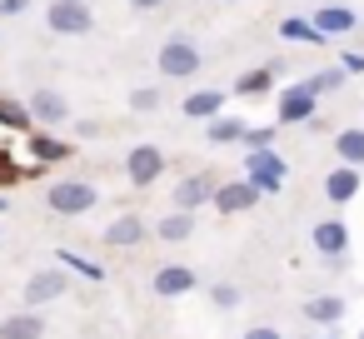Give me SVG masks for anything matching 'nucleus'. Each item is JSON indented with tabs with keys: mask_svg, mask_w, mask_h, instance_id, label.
Returning a JSON list of instances; mask_svg holds the SVG:
<instances>
[{
	"mask_svg": "<svg viewBox=\"0 0 364 339\" xmlns=\"http://www.w3.org/2000/svg\"><path fill=\"white\" fill-rule=\"evenodd\" d=\"M46 205H50L55 215H85V210L100 205V190H95L90 180H55V185L46 190Z\"/></svg>",
	"mask_w": 364,
	"mask_h": 339,
	"instance_id": "obj_1",
	"label": "nucleus"
},
{
	"mask_svg": "<svg viewBox=\"0 0 364 339\" xmlns=\"http://www.w3.org/2000/svg\"><path fill=\"white\" fill-rule=\"evenodd\" d=\"M46 26L55 36H90L95 31L90 0H50V6H46Z\"/></svg>",
	"mask_w": 364,
	"mask_h": 339,
	"instance_id": "obj_2",
	"label": "nucleus"
},
{
	"mask_svg": "<svg viewBox=\"0 0 364 339\" xmlns=\"http://www.w3.org/2000/svg\"><path fill=\"white\" fill-rule=\"evenodd\" d=\"M155 65H160V75H165V80H190V75L205 65V55H200V45H195V41H165V45H160V55H155Z\"/></svg>",
	"mask_w": 364,
	"mask_h": 339,
	"instance_id": "obj_3",
	"label": "nucleus"
},
{
	"mask_svg": "<svg viewBox=\"0 0 364 339\" xmlns=\"http://www.w3.org/2000/svg\"><path fill=\"white\" fill-rule=\"evenodd\" d=\"M245 175L255 180V190H259V195H279V190H284V175H289V165H284L269 145H259V150H250Z\"/></svg>",
	"mask_w": 364,
	"mask_h": 339,
	"instance_id": "obj_4",
	"label": "nucleus"
},
{
	"mask_svg": "<svg viewBox=\"0 0 364 339\" xmlns=\"http://www.w3.org/2000/svg\"><path fill=\"white\" fill-rule=\"evenodd\" d=\"M125 175H130L135 190H150V185L165 175V150H160V145H135V150L125 155Z\"/></svg>",
	"mask_w": 364,
	"mask_h": 339,
	"instance_id": "obj_5",
	"label": "nucleus"
},
{
	"mask_svg": "<svg viewBox=\"0 0 364 339\" xmlns=\"http://www.w3.org/2000/svg\"><path fill=\"white\" fill-rule=\"evenodd\" d=\"M255 200H259V190H255V180L245 175V180H225V185H215V210L220 215H245V210H255Z\"/></svg>",
	"mask_w": 364,
	"mask_h": 339,
	"instance_id": "obj_6",
	"label": "nucleus"
},
{
	"mask_svg": "<svg viewBox=\"0 0 364 339\" xmlns=\"http://www.w3.org/2000/svg\"><path fill=\"white\" fill-rule=\"evenodd\" d=\"M26 110H31L36 125H65V120H70V100H65L60 90H50V85H41V90L26 100Z\"/></svg>",
	"mask_w": 364,
	"mask_h": 339,
	"instance_id": "obj_7",
	"label": "nucleus"
},
{
	"mask_svg": "<svg viewBox=\"0 0 364 339\" xmlns=\"http://www.w3.org/2000/svg\"><path fill=\"white\" fill-rule=\"evenodd\" d=\"M314 249L339 269V259L349 254V225H344V220H319V225H314Z\"/></svg>",
	"mask_w": 364,
	"mask_h": 339,
	"instance_id": "obj_8",
	"label": "nucleus"
},
{
	"mask_svg": "<svg viewBox=\"0 0 364 339\" xmlns=\"http://www.w3.org/2000/svg\"><path fill=\"white\" fill-rule=\"evenodd\" d=\"M314 100H319V95H309L304 85H289V90H279L274 120H279V125H304V120H314Z\"/></svg>",
	"mask_w": 364,
	"mask_h": 339,
	"instance_id": "obj_9",
	"label": "nucleus"
},
{
	"mask_svg": "<svg viewBox=\"0 0 364 339\" xmlns=\"http://www.w3.org/2000/svg\"><path fill=\"white\" fill-rule=\"evenodd\" d=\"M70 289V279H65V269H41V274H31V284H26V304H55L60 294Z\"/></svg>",
	"mask_w": 364,
	"mask_h": 339,
	"instance_id": "obj_10",
	"label": "nucleus"
},
{
	"mask_svg": "<svg viewBox=\"0 0 364 339\" xmlns=\"http://www.w3.org/2000/svg\"><path fill=\"white\" fill-rule=\"evenodd\" d=\"M215 200V175H185L180 185H175V210H200V205H210Z\"/></svg>",
	"mask_w": 364,
	"mask_h": 339,
	"instance_id": "obj_11",
	"label": "nucleus"
},
{
	"mask_svg": "<svg viewBox=\"0 0 364 339\" xmlns=\"http://www.w3.org/2000/svg\"><path fill=\"white\" fill-rule=\"evenodd\" d=\"M195 289V269L190 264H160L155 269V294L160 299H180V294H190Z\"/></svg>",
	"mask_w": 364,
	"mask_h": 339,
	"instance_id": "obj_12",
	"label": "nucleus"
},
{
	"mask_svg": "<svg viewBox=\"0 0 364 339\" xmlns=\"http://www.w3.org/2000/svg\"><path fill=\"white\" fill-rule=\"evenodd\" d=\"M359 185H364L359 165H339V170H329V175H324V195H329L334 205H349V200L359 195Z\"/></svg>",
	"mask_w": 364,
	"mask_h": 339,
	"instance_id": "obj_13",
	"label": "nucleus"
},
{
	"mask_svg": "<svg viewBox=\"0 0 364 339\" xmlns=\"http://www.w3.org/2000/svg\"><path fill=\"white\" fill-rule=\"evenodd\" d=\"M150 235V225L140 220V215H120L115 225H105V244L110 249H130V244H140Z\"/></svg>",
	"mask_w": 364,
	"mask_h": 339,
	"instance_id": "obj_14",
	"label": "nucleus"
},
{
	"mask_svg": "<svg viewBox=\"0 0 364 339\" xmlns=\"http://www.w3.org/2000/svg\"><path fill=\"white\" fill-rule=\"evenodd\" d=\"M41 334H46V319L36 309H21V314L0 319V339H41Z\"/></svg>",
	"mask_w": 364,
	"mask_h": 339,
	"instance_id": "obj_15",
	"label": "nucleus"
},
{
	"mask_svg": "<svg viewBox=\"0 0 364 339\" xmlns=\"http://www.w3.org/2000/svg\"><path fill=\"white\" fill-rule=\"evenodd\" d=\"M180 110H185L190 120H215V115L225 110V90H190V95L180 100Z\"/></svg>",
	"mask_w": 364,
	"mask_h": 339,
	"instance_id": "obj_16",
	"label": "nucleus"
},
{
	"mask_svg": "<svg viewBox=\"0 0 364 339\" xmlns=\"http://www.w3.org/2000/svg\"><path fill=\"white\" fill-rule=\"evenodd\" d=\"M190 235H195V215L190 210H170L165 220H155V240H165V244H180Z\"/></svg>",
	"mask_w": 364,
	"mask_h": 339,
	"instance_id": "obj_17",
	"label": "nucleus"
},
{
	"mask_svg": "<svg viewBox=\"0 0 364 339\" xmlns=\"http://www.w3.org/2000/svg\"><path fill=\"white\" fill-rule=\"evenodd\" d=\"M75 145H65L60 135H31V160L36 165H55V160H70Z\"/></svg>",
	"mask_w": 364,
	"mask_h": 339,
	"instance_id": "obj_18",
	"label": "nucleus"
},
{
	"mask_svg": "<svg viewBox=\"0 0 364 339\" xmlns=\"http://www.w3.org/2000/svg\"><path fill=\"white\" fill-rule=\"evenodd\" d=\"M334 155H339V165H359V170H364V125L339 130V135H334Z\"/></svg>",
	"mask_w": 364,
	"mask_h": 339,
	"instance_id": "obj_19",
	"label": "nucleus"
},
{
	"mask_svg": "<svg viewBox=\"0 0 364 339\" xmlns=\"http://www.w3.org/2000/svg\"><path fill=\"white\" fill-rule=\"evenodd\" d=\"M314 26H319L324 36H349L359 21H354V11H344V6H324V11H314Z\"/></svg>",
	"mask_w": 364,
	"mask_h": 339,
	"instance_id": "obj_20",
	"label": "nucleus"
},
{
	"mask_svg": "<svg viewBox=\"0 0 364 339\" xmlns=\"http://www.w3.org/2000/svg\"><path fill=\"white\" fill-rule=\"evenodd\" d=\"M304 319H314V324H339V319H344V299H339V294H314V299L304 304Z\"/></svg>",
	"mask_w": 364,
	"mask_h": 339,
	"instance_id": "obj_21",
	"label": "nucleus"
},
{
	"mask_svg": "<svg viewBox=\"0 0 364 339\" xmlns=\"http://www.w3.org/2000/svg\"><path fill=\"white\" fill-rule=\"evenodd\" d=\"M279 36H284V41H299V45H324V41H329V36H324L314 21H299V16L279 21Z\"/></svg>",
	"mask_w": 364,
	"mask_h": 339,
	"instance_id": "obj_22",
	"label": "nucleus"
},
{
	"mask_svg": "<svg viewBox=\"0 0 364 339\" xmlns=\"http://www.w3.org/2000/svg\"><path fill=\"white\" fill-rule=\"evenodd\" d=\"M245 120L240 115H215L210 120V145H235V140H245Z\"/></svg>",
	"mask_w": 364,
	"mask_h": 339,
	"instance_id": "obj_23",
	"label": "nucleus"
},
{
	"mask_svg": "<svg viewBox=\"0 0 364 339\" xmlns=\"http://www.w3.org/2000/svg\"><path fill=\"white\" fill-rule=\"evenodd\" d=\"M269 85H274V65H259V70H245L235 80V95H264Z\"/></svg>",
	"mask_w": 364,
	"mask_h": 339,
	"instance_id": "obj_24",
	"label": "nucleus"
},
{
	"mask_svg": "<svg viewBox=\"0 0 364 339\" xmlns=\"http://www.w3.org/2000/svg\"><path fill=\"white\" fill-rule=\"evenodd\" d=\"M299 85H304L309 95H324V90H339V85H344V70H339V65H329V70H319V75H304Z\"/></svg>",
	"mask_w": 364,
	"mask_h": 339,
	"instance_id": "obj_25",
	"label": "nucleus"
},
{
	"mask_svg": "<svg viewBox=\"0 0 364 339\" xmlns=\"http://www.w3.org/2000/svg\"><path fill=\"white\" fill-rule=\"evenodd\" d=\"M0 125H6V130H31L36 120H31V110L21 100H0Z\"/></svg>",
	"mask_w": 364,
	"mask_h": 339,
	"instance_id": "obj_26",
	"label": "nucleus"
},
{
	"mask_svg": "<svg viewBox=\"0 0 364 339\" xmlns=\"http://www.w3.org/2000/svg\"><path fill=\"white\" fill-rule=\"evenodd\" d=\"M165 100H160V85H140V90H130V110L135 115H150V110H160Z\"/></svg>",
	"mask_w": 364,
	"mask_h": 339,
	"instance_id": "obj_27",
	"label": "nucleus"
},
{
	"mask_svg": "<svg viewBox=\"0 0 364 339\" xmlns=\"http://www.w3.org/2000/svg\"><path fill=\"white\" fill-rule=\"evenodd\" d=\"M210 304L215 309H240V284H210Z\"/></svg>",
	"mask_w": 364,
	"mask_h": 339,
	"instance_id": "obj_28",
	"label": "nucleus"
},
{
	"mask_svg": "<svg viewBox=\"0 0 364 339\" xmlns=\"http://www.w3.org/2000/svg\"><path fill=\"white\" fill-rule=\"evenodd\" d=\"M60 264H70L75 274H85V279H105V269L100 264H90V259H80V254H70V249H60Z\"/></svg>",
	"mask_w": 364,
	"mask_h": 339,
	"instance_id": "obj_29",
	"label": "nucleus"
},
{
	"mask_svg": "<svg viewBox=\"0 0 364 339\" xmlns=\"http://www.w3.org/2000/svg\"><path fill=\"white\" fill-rule=\"evenodd\" d=\"M245 145L259 150V145H274V125H259V130H245Z\"/></svg>",
	"mask_w": 364,
	"mask_h": 339,
	"instance_id": "obj_30",
	"label": "nucleus"
},
{
	"mask_svg": "<svg viewBox=\"0 0 364 339\" xmlns=\"http://www.w3.org/2000/svg\"><path fill=\"white\" fill-rule=\"evenodd\" d=\"M339 70H344V75H364V55H359V50H344V55H339Z\"/></svg>",
	"mask_w": 364,
	"mask_h": 339,
	"instance_id": "obj_31",
	"label": "nucleus"
},
{
	"mask_svg": "<svg viewBox=\"0 0 364 339\" xmlns=\"http://www.w3.org/2000/svg\"><path fill=\"white\" fill-rule=\"evenodd\" d=\"M245 339H284V334L269 329V324H255V329H245Z\"/></svg>",
	"mask_w": 364,
	"mask_h": 339,
	"instance_id": "obj_32",
	"label": "nucleus"
},
{
	"mask_svg": "<svg viewBox=\"0 0 364 339\" xmlns=\"http://www.w3.org/2000/svg\"><path fill=\"white\" fill-rule=\"evenodd\" d=\"M31 6V0H0V21H6V16H21Z\"/></svg>",
	"mask_w": 364,
	"mask_h": 339,
	"instance_id": "obj_33",
	"label": "nucleus"
},
{
	"mask_svg": "<svg viewBox=\"0 0 364 339\" xmlns=\"http://www.w3.org/2000/svg\"><path fill=\"white\" fill-rule=\"evenodd\" d=\"M130 6H135V11H160L165 0H130Z\"/></svg>",
	"mask_w": 364,
	"mask_h": 339,
	"instance_id": "obj_34",
	"label": "nucleus"
},
{
	"mask_svg": "<svg viewBox=\"0 0 364 339\" xmlns=\"http://www.w3.org/2000/svg\"><path fill=\"white\" fill-rule=\"evenodd\" d=\"M0 215H6V195H0Z\"/></svg>",
	"mask_w": 364,
	"mask_h": 339,
	"instance_id": "obj_35",
	"label": "nucleus"
},
{
	"mask_svg": "<svg viewBox=\"0 0 364 339\" xmlns=\"http://www.w3.org/2000/svg\"><path fill=\"white\" fill-rule=\"evenodd\" d=\"M329 339H334V334H329Z\"/></svg>",
	"mask_w": 364,
	"mask_h": 339,
	"instance_id": "obj_36",
	"label": "nucleus"
}]
</instances>
